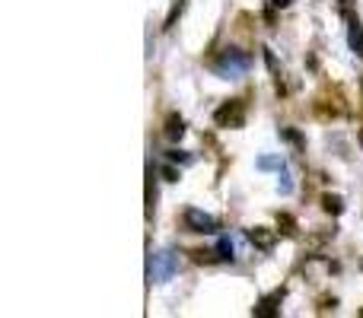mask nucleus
Listing matches in <instances>:
<instances>
[{
    "label": "nucleus",
    "instance_id": "1",
    "mask_svg": "<svg viewBox=\"0 0 363 318\" xmlns=\"http://www.w3.org/2000/svg\"><path fill=\"white\" fill-rule=\"evenodd\" d=\"M249 55L245 51H239V48H226L223 55L213 61V74L217 76H223V80H239V76L249 70Z\"/></svg>",
    "mask_w": 363,
    "mask_h": 318
},
{
    "label": "nucleus",
    "instance_id": "2",
    "mask_svg": "<svg viewBox=\"0 0 363 318\" xmlns=\"http://www.w3.org/2000/svg\"><path fill=\"white\" fill-rule=\"evenodd\" d=\"M176 271H179L176 251L163 249V251H153V255H150V268H147V277H150V283L172 280V274H176Z\"/></svg>",
    "mask_w": 363,
    "mask_h": 318
},
{
    "label": "nucleus",
    "instance_id": "3",
    "mask_svg": "<svg viewBox=\"0 0 363 318\" xmlns=\"http://www.w3.org/2000/svg\"><path fill=\"white\" fill-rule=\"evenodd\" d=\"M213 121L220 127H242L245 125V102L242 99H230L213 112Z\"/></svg>",
    "mask_w": 363,
    "mask_h": 318
},
{
    "label": "nucleus",
    "instance_id": "4",
    "mask_svg": "<svg viewBox=\"0 0 363 318\" xmlns=\"http://www.w3.org/2000/svg\"><path fill=\"white\" fill-rule=\"evenodd\" d=\"M185 229L188 232H207V236H213V232L220 229V220L211 217V213L198 210V207H188L185 210Z\"/></svg>",
    "mask_w": 363,
    "mask_h": 318
},
{
    "label": "nucleus",
    "instance_id": "5",
    "mask_svg": "<svg viewBox=\"0 0 363 318\" xmlns=\"http://www.w3.org/2000/svg\"><path fill=\"white\" fill-rule=\"evenodd\" d=\"M281 300H284V290H277V293L264 296V300L258 302L255 309H252V315H258V318H274L277 312H281Z\"/></svg>",
    "mask_w": 363,
    "mask_h": 318
},
{
    "label": "nucleus",
    "instance_id": "6",
    "mask_svg": "<svg viewBox=\"0 0 363 318\" xmlns=\"http://www.w3.org/2000/svg\"><path fill=\"white\" fill-rule=\"evenodd\" d=\"M249 239H252V245H258L262 251H271L277 236L271 229H264V226H255V229H249Z\"/></svg>",
    "mask_w": 363,
    "mask_h": 318
},
{
    "label": "nucleus",
    "instance_id": "7",
    "mask_svg": "<svg viewBox=\"0 0 363 318\" xmlns=\"http://www.w3.org/2000/svg\"><path fill=\"white\" fill-rule=\"evenodd\" d=\"M347 45H351L354 55L363 57V25L354 16H351V23H347Z\"/></svg>",
    "mask_w": 363,
    "mask_h": 318
},
{
    "label": "nucleus",
    "instance_id": "8",
    "mask_svg": "<svg viewBox=\"0 0 363 318\" xmlns=\"http://www.w3.org/2000/svg\"><path fill=\"white\" fill-rule=\"evenodd\" d=\"M182 134H185V121H182L179 115H169V118H166V137L182 140Z\"/></svg>",
    "mask_w": 363,
    "mask_h": 318
},
{
    "label": "nucleus",
    "instance_id": "9",
    "mask_svg": "<svg viewBox=\"0 0 363 318\" xmlns=\"http://www.w3.org/2000/svg\"><path fill=\"white\" fill-rule=\"evenodd\" d=\"M322 207H325V213H332V217H338V213L345 210V200H341L338 194H325V198H322Z\"/></svg>",
    "mask_w": 363,
    "mask_h": 318
},
{
    "label": "nucleus",
    "instance_id": "10",
    "mask_svg": "<svg viewBox=\"0 0 363 318\" xmlns=\"http://www.w3.org/2000/svg\"><path fill=\"white\" fill-rule=\"evenodd\" d=\"M153 200H157V188H153V169L147 172V217H153Z\"/></svg>",
    "mask_w": 363,
    "mask_h": 318
},
{
    "label": "nucleus",
    "instance_id": "11",
    "mask_svg": "<svg viewBox=\"0 0 363 318\" xmlns=\"http://www.w3.org/2000/svg\"><path fill=\"white\" fill-rule=\"evenodd\" d=\"M277 188H281V194H290V191H294V181H290L287 166H284V169H277Z\"/></svg>",
    "mask_w": 363,
    "mask_h": 318
},
{
    "label": "nucleus",
    "instance_id": "12",
    "mask_svg": "<svg viewBox=\"0 0 363 318\" xmlns=\"http://www.w3.org/2000/svg\"><path fill=\"white\" fill-rule=\"evenodd\" d=\"M277 226H284V236H294V232H296V220L294 217H290V213H281V217H277Z\"/></svg>",
    "mask_w": 363,
    "mask_h": 318
},
{
    "label": "nucleus",
    "instance_id": "13",
    "mask_svg": "<svg viewBox=\"0 0 363 318\" xmlns=\"http://www.w3.org/2000/svg\"><path fill=\"white\" fill-rule=\"evenodd\" d=\"M182 10H185V0H176V4H172V10H169V16H166V29H172V25H176V19L182 16Z\"/></svg>",
    "mask_w": 363,
    "mask_h": 318
},
{
    "label": "nucleus",
    "instance_id": "14",
    "mask_svg": "<svg viewBox=\"0 0 363 318\" xmlns=\"http://www.w3.org/2000/svg\"><path fill=\"white\" fill-rule=\"evenodd\" d=\"M217 251H220V258H230V261H233V251H236V249H233V239H230V236L220 239V242H217Z\"/></svg>",
    "mask_w": 363,
    "mask_h": 318
},
{
    "label": "nucleus",
    "instance_id": "15",
    "mask_svg": "<svg viewBox=\"0 0 363 318\" xmlns=\"http://www.w3.org/2000/svg\"><path fill=\"white\" fill-rule=\"evenodd\" d=\"M255 166H258V169H284V159H281V157H262V159L255 162Z\"/></svg>",
    "mask_w": 363,
    "mask_h": 318
},
{
    "label": "nucleus",
    "instance_id": "16",
    "mask_svg": "<svg viewBox=\"0 0 363 318\" xmlns=\"http://www.w3.org/2000/svg\"><path fill=\"white\" fill-rule=\"evenodd\" d=\"M281 137H284V140H290V144H296V147L303 144V137H300V134H296V131H290V127H284V131H281Z\"/></svg>",
    "mask_w": 363,
    "mask_h": 318
},
{
    "label": "nucleus",
    "instance_id": "17",
    "mask_svg": "<svg viewBox=\"0 0 363 318\" xmlns=\"http://www.w3.org/2000/svg\"><path fill=\"white\" fill-rule=\"evenodd\" d=\"M166 157H169V162H191V157H188V153H182V150H169Z\"/></svg>",
    "mask_w": 363,
    "mask_h": 318
},
{
    "label": "nucleus",
    "instance_id": "18",
    "mask_svg": "<svg viewBox=\"0 0 363 318\" xmlns=\"http://www.w3.org/2000/svg\"><path fill=\"white\" fill-rule=\"evenodd\" d=\"M163 175H166V181H179V172H176L172 166H166V169H163Z\"/></svg>",
    "mask_w": 363,
    "mask_h": 318
},
{
    "label": "nucleus",
    "instance_id": "19",
    "mask_svg": "<svg viewBox=\"0 0 363 318\" xmlns=\"http://www.w3.org/2000/svg\"><path fill=\"white\" fill-rule=\"evenodd\" d=\"M268 4L274 6V10H284V6H290V4H294V0H268Z\"/></svg>",
    "mask_w": 363,
    "mask_h": 318
},
{
    "label": "nucleus",
    "instance_id": "20",
    "mask_svg": "<svg viewBox=\"0 0 363 318\" xmlns=\"http://www.w3.org/2000/svg\"><path fill=\"white\" fill-rule=\"evenodd\" d=\"M360 140H363V134H360Z\"/></svg>",
    "mask_w": 363,
    "mask_h": 318
}]
</instances>
